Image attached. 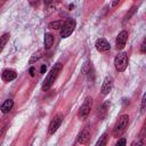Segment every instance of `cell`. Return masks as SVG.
Here are the masks:
<instances>
[{
	"mask_svg": "<svg viewBox=\"0 0 146 146\" xmlns=\"http://www.w3.org/2000/svg\"><path fill=\"white\" fill-rule=\"evenodd\" d=\"M114 66H115L116 71L123 72L128 66V55L125 52L117 54L115 59H114Z\"/></svg>",
	"mask_w": 146,
	"mask_h": 146,
	"instance_id": "cell-3",
	"label": "cell"
},
{
	"mask_svg": "<svg viewBox=\"0 0 146 146\" xmlns=\"http://www.w3.org/2000/svg\"><path fill=\"white\" fill-rule=\"evenodd\" d=\"M95 47H96V49H97L98 51H100V52L110 50V43L107 42V40H105V39H103V38L97 39V41H96V43H95Z\"/></svg>",
	"mask_w": 146,
	"mask_h": 146,
	"instance_id": "cell-10",
	"label": "cell"
},
{
	"mask_svg": "<svg viewBox=\"0 0 146 146\" xmlns=\"http://www.w3.org/2000/svg\"><path fill=\"white\" fill-rule=\"evenodd\" d=\"M46 71H47V66L43 64V65L41 66V68H40V73H44Z\"/></svg>",
	"mask_w": 146,
	"mask_h": 146,
	"instance_id": "cell-20",
	"label": "cell"
},
{
	"mask_svg": "<svg viewBox=\"0 0 146 146\" xmlns=\"http://www.w3.org/2000/svg\"><path fill=\"white\" fill-rule=\"evenodd\" d=\"M60 70H62V64H60V63H57V64H55V65L51 67L50 72L48 73V75L46 76V79H44V81H43V83H42V90H43V91H47L48 89H50V87L54 84L55 80L57 79V76H58V74H59V72H60Z\"/></svg>",
	"mask_w": 146,
	"mask_h": 146,
	"instance_id": "cell-1",
	"label": "cell"
},
{
	"mask_svg": "<svg viewBox=\"0 0 146 146\" xmlns=\"http://www.w3.org/2000/svg\"><path fill=\"white\" fill-rule=\"evenodd\" d=\"M141 146H143V145H141Z\"/></svg>",
	"mask_w": 146,
	"mask_h": 146,
	"instance_id": "cell-25",
	"label": "cell"
},
{
	"mask_svg": "<svg viewBox=\"0 0 146 146\" xmlns=\"http://www.w3.org/2000/svg\"><path fill=\"white\" fill-rule=\"evenodd\" d=\"M62 123V115H56L51 121H50V124H49V128H48V133L49 135H52L57 131V129L59 128Z\"/></svg>",
	"mask_w": 146,
	"mask_h": 146,
	"instance_id": "cell-7",
	"label": "cell"
},
{
	"mask_svg": "<svg viewBox=\"0 0 146 146\" xmlns=\"http://www.w3.org/2000/svg\"><path fill=\"white\" fill-rule=\"evenodd\" d=\"M89 138H90V132H89V130L86 128V129H83V130L79 133V136H78V143L81 144V145H84V144H87V143L89 141Z\"/></svg>",
	"mask_w": 146,
	"mask_h": 146,
	"instance_id": "cell-11",
	"label": "cell"
},
{
	"mask_svg": "<svg viewBox=\"0 0 146 146\" xmlns=\"http://www.w3.org/2000/svg\"><path fill=\"white\" fill-rule=\"evenodd\" d=\"M64 21H62V19H59V21H54V22H50L49 24H48V26L50 27V29H52V30H58V29H62L63 27V25H64Z\"/></svg>",
	"mask_w": 146,
	"mask_h": 146,
	"instance_id": "cell-15",
	"label": "cell"
},
{
	"mask_svg": "<svg viewBox=\"0 0 146 146\" xmlns=\"http://www.w3.org/2000/svg\"><path fill=\"white\" fill-rule=\"evenodd\" d=\"M106 144H107V133H104V135L97 140V143H96L95 146H106Z\"/></svg>",
	"mask_w": 146,
	"mask_h": 146,
	"instance_id": "cell-17",
	"label": "cell"
},
{
	"mask_svg": "<svg viewBox=\"0 0 146 146\" xmlns=\"http://www.w3.org/2000/svg\"><path fill=\"white\" fill-rule=\"evenodd\" d=\"M119 3V1H114V2H112V6H115V5H117Z\"/></svg>",
	"mask_w": 146,
	"mask_h": 146,
	"instance_id": "cell-24",
	"label": "cell"
},
{
	"mask_svg": "<svg viewBox=\"0 0 146 146\" xmlns=\"http://www.w3.org/2000/svg\"><path fill=\"white\" fill-rule=\"evenodd\" d=\"M107 110H108V103L106 102V103H104L103 105H100L98 107V111H97L98 117L99 119H104L106 116V114H107Z\"/></svg>",
	"mask_w": 146,
	"mask_h": 146,
	"instance_id": "cell-13",
	"label": "cell"
},
{
	"mask_svg": "<svg viewBox=\"0 0 146 146\" xmlns=\"http://www.w3.org/2000/svg\"><path fill=\"white\" fill-rule=\"evenodd\" d=\"M140 51L144 54V52H146V40L144 39V41H143V43H141V47H140Z\"/></svg>",
	"mask_w": 146,
	"mask_h": 146,
	"instance_id": "cell-19",
	"label": "cell"
},
{
	"mask_svg": "<svg viewBox=\"0 0 146 146\" xmlns=\"http://www.w3.org/2000/svg\"><path fill=\"white\" fill-rule=\"evenodd\" d=\"M125 144H127L125 138H120V139L117 140V143L115 144V146H125Z\"/></svg>",
	"mask_w": 146,
	"mask_h": 146,
	"instance_id": "cell-18",
	"label": "cell"
},
{
	"mask_svg": "<svg viewBox=\"0 0 146 146\" xmlns=\"http://www.w3.org/2000/svg\"><path fill=\"white\" fill-rule=\"evenodd\" d=\"M8 40H9V33H5L2 36H0V52L3 50V48H5L6 43L8 42Z\"/></svg>",
	"mask_w": 146,
	"mask_h": 146,
	"instance_id": "cell-16",
	"label": "cell"
},
{
	"mask_svg": "<svg viewBox=\"0 0 146 146\" xmlns=\"http://www.w3.org/2000/svg\"><path fill=\"white\" fill-rule=\"evenodd\" d=\"M5 127H6L5 124H1V123H0V136L2 135V131L5 130Z\"/></svg>",
	"mask_w": 146,
	"mask_h": 146,
	"instance_id": "cell-23",
	"label": "cell"
},
{
	"mask_svg": "<svg viewBox=\"0 0 146 146\" xmlns=\"http://www.w3.org/2000/svg\"><path fill=\"white\" fill-rule=\"evenodd\" d=\"M128 123H129V116L128 114H123L119 117V120L116 121L114 128H113V136L115 138H119L127 129L128 127Z\"/></svg>",
	"mask_w": 146,
	"mask_h": 146,
	"instance_id": "cell-2",
	"label": "cell"
},
{
	"mask_svg": "<svg viewBox=\"0 0 146 146\" xmlns=\"http://www.w3.org/2000/svg\"><path fill=\"white\" fill-rule=\"evenodd\" d=\"M127 40H128V32L127 31H121L116 36V42H115L116 49H119V50L123 49L125 43H127Z\"/></svg>",
	"mask_w": 146,
	"mask_h": 146,
	"instance_id": "cell-6",
	"label": "cell"
},
{
	"mask_svg": "<svg viewBox=\"0 0 146 146\" xmlns=\"http://www.w3.org/2000/svg\"><path fill=\"white\" fill-rule=\"evenodd\" d=\"M145 111V96L143 97V102H141V112Z\"/></svg>",
	"mask_w": 146,
	"mask_h": 146,
	"instance_id": "cell-21",
	"label": "cell"
},
{
	"mask_svg": "<svg viewBox=\"0 0 146 146\" xmlns=\"http://www.w3.org/2000/svg\"><path fill=\"white\" fill-rule=\"evenodd\" d=\"M112 88H113V79H112V76H106L104 79L103 84H102V90H100L102 91V95L103 96L108 95L110 91L112 90Z\"/></svg>",
	"mask_w": 146,
	"mask_h": 146,
	"instance_id": "cell-8",
	"label": "cell"
},
{
	"mask_svg": "<svg viewBox=\"0 0 146 146\" xmlns=\"http://www.w3.org/2000/svg\"><path fill=\"white\" fill-rule=\"evenodd\" d=\"M75 25H76V22H75L74 19H68V21H66V22L64 23L63 27L60 29V36H62L63 39L70 36V35L73 33V31H74V29H75Z\"/></svg>",
	"mask_w": 146,
	"mask_h": 146,
	"instance_id": "cell-4",
	"label": "cell"
},
{
	"mask_svg": "<svg viewBox=\"0 0 146 146\" xmlns=\"http://www.w3.org/2000/svg\"><path fill=\"white\" fill-rule=\"evenodd\" d=\"M30 74H31V76H34V74H35V68L34 67L30 68Z\"/></svg>",
	"mask_w": 146,
	"mask_h": 146,
	"instance_id": "cell-22",
	"label": "cell"
},
{
	"mask_svg": "<svg viewBox=\"0 0 146 146\" xmlns=\"http://www.w3.org/2000/svg\"><path fill=\"white\" fill-rule=\"evenodd\" d=\"M17 76V73L16 71L14 70H10V68H7V70H3L2 71V74H1V78L5 82H10L13 80H15Z\"/></svg>",
	"mask_w": 146,
	"mask_h": 146,
	"instance_id": "cell-9",
	"label": "cell"
},
{
	"mask_svg": "<svg viewBox=\"0 0 146 146\" xmlns=\"http://www.w3.org/2000/svg\"><path fill=\"white\" fill-rule=\"evenodd\" d=\"M91 106H92V98L91 97H87L82 104V106L80 107L79 110V113H78V116L80 119H86L89 113H90V110H91Z\"/></svg>",
	"mask_w": 146,
	"mask_h": 146,
	"instance_id": "cell-5",
	"label": "cell"
},
{
	"mask_svg": "<svg viewBox=\"0 0 146 146\" xmlns=\"http://www.w3.org/2000/svg\"><path fill=\"white\" fill-rule=\"evenodd\" d=\"M13 106H14V100L13 99H6L2 103V105L0 106V111H1V113L7 114V113H9L11 111Z\"/></svg>",
	"mask_w": 146,
	"mask_h": 146,
	"instance_id": "cell-12",
	"label": "cell"
},
{
	"mask_svg": "<svg viewBox=\"0 0 146 146\" xmlns=\"http://www.w3.org/2000/svg\"><path fill=\"white\" fill-rule=\"evenodd\" d=\"M52 44H54V35L50 34V33H46L44 34V47H46V49H50Z\"/></svg>",
	"mask_w": 146,
	"mask_h": 146,
	"instance_id": "cell-14",
	"label": "cell"
}]
</instances>
